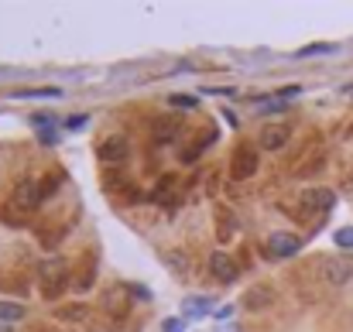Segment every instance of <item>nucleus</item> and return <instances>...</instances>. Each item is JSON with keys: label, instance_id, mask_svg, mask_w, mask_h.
Here are the masks:
<instances>
[{"label": "nucleus", "instance_id": "f257e3e1", "mask_svg": "<svg viewBox=\"0 0 353 332\" xmlns=\"http://www.w3.org/2000/svg\"><path fill=\"white\" fill-rule=\"evenodd\" d=\"M65 274H69L65 260H45V264H38V288H41V295L48 302H55L65 291V281H69Z\"/></svg>", "mask_w": 353, "mask_h": 332}, {"label": "nucleus", "instance_id": "f03ea898", "mask_svg": "<svg viewBox=\"0 0 353 332\" xmlns=\"http://www.w3.org/2000/svg\"><path fill=\"white\" fill-rule=\"evenodd\" d=\"M41 199H45V189H41L34 178H21V182L14 185V209L31 213V209H38Z\"/></svg>", "mask_w": 353, "mask_h": 332}, {"label": "nucleus", "instance_id": "7ed1b4c3", "mask_svg": "<svg viewBox=\"0 0 353 332\" xmlns=\"http://www.w3.org/2000/svg\"><path fill=\"white\" fill-rule=\"evenodd\" d=\"M257 172V151L250 147V144H240L234 151V161H230V178L234 182H243V178H250Z\"/></svg>", "mask_w": 353, "mask_h": 332}, {"label": "nucleus", "instance_id": "20e7f679", "mask_svg": "<svg viewBox=\"0 0 353 332\" xmlns=\"http://www.w3.org/2000/svg\"><path fill=\"white\" fill-rule=\"evenodd\" d=\"M302 250V240L295 233H271L268 236V253L271 257H295Z\"/></svg>", "mask_w": 353, "mask_h": 332}, {"label": "nucleus", "instance_id": "39448f33", "mask_svg": "<svg viewBox=\"0 0 353 332\" xmlns=\"http://www.w3.org/2000/svg\"><path fill=\"white\" fill-rule=\"evenodd\" d=\"M302 206L316 209V213H330L336 206V196L330 189H309V192H302Z\"/></svg>", "mask_w": 353, "mask_h": 332}, {"label": "nucleus", "instance_id": "423d86ee", "mask_svg": "<svg viewBox=\"0 0 353 332\" xmlns=\"http://www.w3.org/2000/svg\"><path fill=\"white\" fill-rule=\"evenodd\" d=\"M127 151H130V147H127V137H123V134H110V137L100 144V158H103V161H123Z\"/></svg>", "mask_w": 353, "mask_h": 332}, {"label": "nucleus", "instance_id": "0eeeda50", "mask_svg": "<svg viewBox=\"0 0 353 332\" xmlns=\"http://www.w3.org/2000/svg\"><path fill=\"white\" fill-rule=\"evenodd\" d=\"M210 271H213L216 281H234L236 278L234 257H230V253H213V257H210Z\"/></svg>", "mask_w": 353, "mask_h": 332}, {"label": "nucleus", "instance_id": "6e6552de", "mask_svg": "<svg viewBox=\"0 0 353 332\" xmlns=\"http://www.w3.org/2000/svg\"><path fill=\"white\" fill-rule=\"evenodd\" d=\"M326 278H330L333 284H347L353 278V260H347V257L330 260V264H326Z\"/></svg>", "mask_w": 353, "mask_h": 332}, {"label": "nucleus", "instance_id": "1a4fd4ad", "mask_svg": "<svg viewBox=\"0 0 353 332\" xmlns=\"http://www.w3.org/2000/svg\"><path fill=\"white\" fill-rule=\"evenodd\" d=\"M288 141V127H264L261 130V147L264 151H278Z\"/></svg>", "mask_w": 353, "mask_h": 332}, {"label": "nucleus", "instance_id": "9d476101", "mask_svg": "<svg viewBox=\"0 0 353 332\" xmlns=\"http://www.w3.org/2000/svg\"><path fill=\"white\" fill-rule=\"evenodd\" d=\"M274 302V291L268 288V284H261V288H250L247 295H243V305L254 312V309H264V305H271Z\"/></svg>", "mask_w": 353, "mask_h": 332}, {"label": "nucleus", "instance_id": "9b49d317", "mask_svg": "<svg viewBox=\"0 0 353 332\" xmlns=\"http://www.w3.org/2000/svg\"><path fill=\"white\" fill-rule=\"evenodd\" d=\"M210 309H213L210 298H185V305H182L185 319H203V315H210Z\"/></svg>", "mask_w": 353, "mask_h": 332}, {"label": "nucleus", "instance_id": "f8f14e48", "mask_svg": "<svg viewBox=\"0 0 353 332\" xmlns=\"http://www.w3.org/2000/svg\"><path fill=\"white\" fill-rule=\"evenodd\" d=\"M24 319V305L21 302H0V322H17Z\"/></svg>", "mask_w": 353, "mask_h": 332}, {"label": "nucleus", "instance_id": "ddd939ff", "mask_svg": "<svg viewBox=\"0 0 353 332\" xmlns=\"http://www.w3.org/2000/svg\"><path fill=\"white\" fill-rule=\"evenodd\" d=\"M107 312H110V315H123V312H127V298H123L120 288H110V295H107Z\"/></svg>", "mask_w": 353, "mask_h": 332}, {"label": "nucleus", "instance_id": "4468645a", "mask_svg": "<svg viewBox=\"0 0 353 332\" xmlns=\"http://www.w3.org/2000/svg\"><path fill=\"white\" fill-rule=\"evenodd\" d=\"M31 123H34V127H38L41 134H48V130H52V127H55L59 120H55L52 113H34V116H31Z\"/></svg>", "mask_w": 353, "mask_h": 332}, {"label": "nucleus", "instance_id": "2eb2a0df", "mask_svg": "<svg viewBox=\"0 0 353 332\" xmlns=\"http://www.w3.org/2000/svg\"><path fill=\"white\" fill-rule=\"evenodd\" d=\"M175 134H179V123L158 120V130H154V137H158V141H168V137H175Z\"/></svg>", "mask_w": 353, "mask_h": 332}, {"label": "nucleus", "instance_id": "dca6fc26", "mask_svg": "<svg viewBox=\"0 0 353 332\" xmlns=\"http://www.w3.org/2000/svg\"><path fill=\"white\" fill-rule=\"evenodd\" d=\"M254 110H257V113H274V110H285V100H281V96H271L268 103H257Z\"/></svg>", "mask_w": 353, "mask_h": 332}, {"label": "nucleus", "instance_id": "f3484780", "mask_svg": "<svg viewBox=\"0 0 353 332\" xmlns=\"http://www.w3.org/2000/svg\"><path fill=\"white\" fill-rule=\"evenodd\" d=\"M333 240H336V247H347V250H350V247H353V226L336 229V236H333Z\"/></svg>", "mask_w": 353, "mask_h": 332}, {"label": "nucleus", "instance_id": "a211bd4d", "mask_svg": "<svg viewBox=\"0 0 353 332\" xmlns=\"http://www.w3.org/2000/svg\"><path fill=\"white\" fill-rule=\"evenodd\" d=\"M14 96H24V100H28V96H59V90H52V86H48V90H21V93H14Z\"/></svg>", "mask_w": 353, "mask_h": 332}, {"label": "nucleus", "instance_id": "6ab92c4d", "mask_svg": "<svg viewBox=\"0 0 353 332\" xmlns=\"http://www.w3.org/2000/svg\"><path fill=\"white\" fill-rule=\"evenodd\" d=\"M172 107H199V100L196 96H185V93H175L172 96Z\"/></svg>", "mask_w": 353, "mask_h": 332}, {"label": "nucleus", "instance_id": "aec40b11", "mask_svg": "<svg viewBox=\"0 0 353 332\" xmlns=\"http://www.w3.org/2000/svg\"><path fill=\"white\" fill-rule=\"evenodd\" d=\"M86 123H90V116H86V113H76V116H69V120H65V127H69V130H83Z\"/></svg>", "mask_w": 353, "mask_h": 332}, {"label": "nucleus", "instance_id": "412c9836", "mask_svg": "<svg viewBox=\"0 0 353 332\" xmlns=\"http://www.w3.org/2000/svg\"><path fill=\"white\" fill-rule=\"evenodd\" d=\"M161 332H182V319H165V322H161Z\"/></svg>", "mask_w": 353, "mask_h": 332}, {"label": "nucleus", "instance_id": "4be33fe9", "mask_svg": "<svg viewBox=\"0 0 353 332\" xmlns=\"http://www.w3.org/2000/svg\"><path fill=\"white\" fill-rule=\"evenodd\" d=\"M62 315H65V319H76V315H86V309H83V305H76V309H62ZM62 315H59V319H62Z\"/></svg>", "mask_w": 353, "mask_h": 332}]
</instances>
